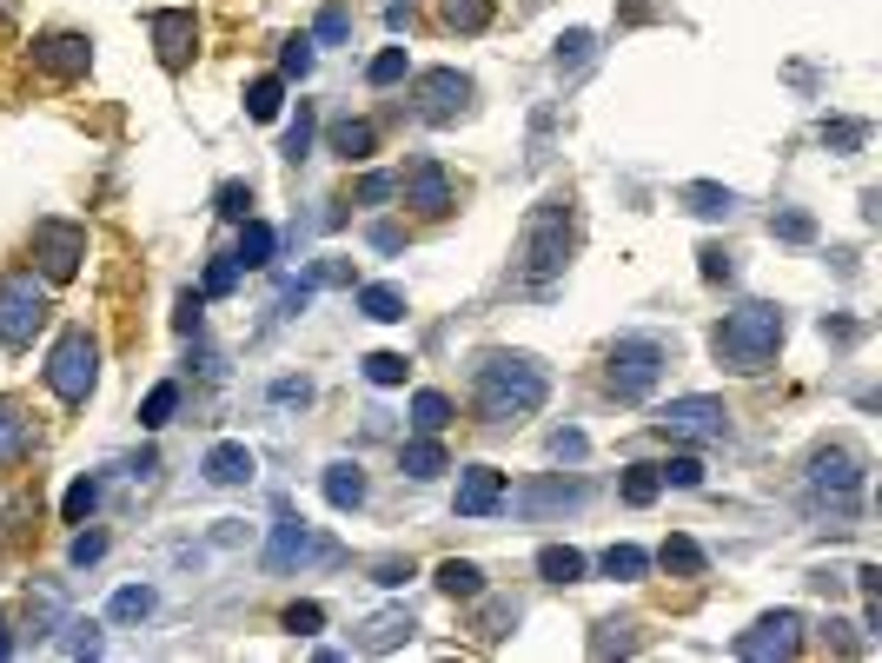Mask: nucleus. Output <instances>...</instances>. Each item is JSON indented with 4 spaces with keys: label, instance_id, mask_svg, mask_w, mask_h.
Instances as JSON below:
<instances>
[{
    "label": "nucleus",
    "instance_id": "f257e3e1",
    "mask_svg": "<svg viewBox=\"0 0 882 663\" xmlns=\"http://www.w3.org/2000/svg\"><path fill=\"white\" fill-rule=\"evenodd\" d=\"M544 398H551V372H544L531 352H485V359L471 365V405H478L485 425L531 418Z\"/></svg>",
    "mask_w": 882,
    "mask_h": 663
},
{
    "label": "nucleus",
    "instance_id": "f03ea898",
    "mask_svg": "<svg viewBox=\"0 0 882 663\" xmlns=\"http://www.w3.org/2000/svg\"><path fill=\"white\" fill-rule=\"evenodd\" d=\"M571 239H578V213L571 199H544L531 219H525V239H518V292H551L571 266Z\"/></svg>",
    "mask_w": 882,
    "mask_h": 663
},
{
    "label": "nucleus",
    "instance_id": "7ed1b4c3",
    "mask_svg": "<svg viewBox=\"0 0 882 663\" xmlns=\"http://www.w3.org/2000/svg\"><path fill=\"white\" fill-rule=\"evenodd\" d=\"M777 345H784V312H777V305H744V312H730V319L710 332V352H717V365H730V372H764V365L777 359Z\"/></svg>",
    "mask_w": 882,
    "mask_h": 663
},
{
    "label": "nucleus",
    "instance_id": "20e7f679",
    "mask_svg": "<svg viewBox=\"0 0 882 663\" xmlns=\"http://www.w3.org/2000/svg\"><path fill=\"white\" fill-rule=\"evenodd\" d=\"M664 379V345L651 339V332H631V339H618L611 345V372H604V392L618 398V405H637V398H651V385Z\"/></svg>",
    "mask_w": 882,
    "mask_h": 663
},
{
    "label": "nucleus",
    "instance_id": "39448f33",
    "mask_svg": "<svg viewBox=\"0 0 882 663\" xmlns=\"http://www.w3.org/2000/svg\"><path fill=\"white\" fill-rule=\"evenodd\" d=\"M93 379H100V345H93L80 325H73V332H60V345H53V359H46V385H53V398L86 405Z\"/></svg>",
    "mask_w": 882,
    "mask_h": 663
},
{
    "label": "nucleus",
    "instance_id": "423d86ee",
    "mask_svg": "<svg viewBox=\"0 0 882 663\" xmlns=\"http://www.w3.org/2000/svg\"><path fill=\"white\" fill-rule=\"evenodd\" d=\"M40 325H46V292H40V279H33V272H7V279H0V345L20 352V345H33Z\"/></svg>",
    "mask_w": 882,
    "mask_h": 663
},
{
    "label": "nucleus",
    "instance_id": "0eeeda50",
    "mask_svg": "<svg viewBox=\"0 0 882 663\" xmlns=\"http://www.w3.org/2000/svg\"><path fill=\"white\" fill-rule=\"evenodd\" d=\"M657 432L677 438V445H717V438L730 432V405H724V398H704V392L671 398V405L657 412Z\"/></svg>",
    "mask_w": 882,
    "mask_h": 663
},
{
    "label": "nucleus",
    "instance_id": "6e6552de",
    "mask_svg": "<svg viewBox=\"0 0 882 663\" xmlns=\"http://www.w3.org/2000/svg\"><path fill=\"white\" fill-rule=\"evenodd\" d=\"M80 259H86V226H73V219H40L33 226V266H40L46 286H66L80 272Z\"/></svg>",
    "mask_w": 882,
    "mask_h": 663
},
{
    "label": "nucleus",
    "instance_id": "1a4fd4ad",
    "mask_svg": "<svg viewBox=\"0 0 882 663\" xmlns=\"http://www.w3.org/2000/svg\"><path fill=\"white\" fill-rule=\"evenodd\" d=\"M797 644H803V618H797V611H770V618H757V624L737 638V657L744 663L797 657Z\"/></svg>",
    "mask_w": 882,
    "mask_h": 663
},
{
    "label": "nucleus",
    "instance_id": "9d476101",
    "mask_svg": "<svg viewBox=\"0 0 882 663\" xmlns=\"http://www.w3.org/2000/svg\"><path fill=\"white\" fill-rule=\"evenodd\" d=\"M810 491L850 505V498L863 491V452H850V445H823V452L810 458Z\"/></svg>",
    "mask_w": 882,
    "mask_h": 663
},
{
    "label": "nucleus",
    "instance_id": "9b49d317",
    "mask_svg": "<svg viewBox=\"0 0 882 663\" xmlns=\"http://www.w3.org/2000/svg\"><path fill=\"white\" fill-rule=\"evenodd\" d=\"M465 106H471V80H465L458 66H432V73H418V120L445 126V120H458Z\"/></svg>",
    "mask_w": 882,
    "mask_h": 663
},
{
    "label": "nucleus",
    "instance_id": "f8f14e48",
    "mask_svg": "<svg viewBox=\"0 0 882 663\" xmlns=\"http://www.w3.org/2000/svg\"><path fill=\"white\" fill-rule=\"evenodd\" d=\"M398 193H405V206H418L425 219H445V213H452V199H458V186H452L445 159H412V166H405V179H398Z\"/></svg>",
    "mask_w": 882,
    "mask_h": 663
},
{
    "label": "nucleus",
    "instance_id": "ddd939ff",
    "mask_svg": "<svg viewBox=\"0 0 882 663\" xmlns=\"http://www.w3.org/2000/svg\"><path fill=\"white\" fill-rule=\"evenodd\" d=\"M153 46H159V66L179 73V66L193 60V46H199V20H193V7H159V13H153Z\"/></svg>",
    "mask_w": 882,
    "mask_h": 663
},
{
    "label": "nucleus",
    "instance_id": "4468645a",
    "mask_svg": "<svg viewBox=\"0 0 882 663\" xmlns=\"http://www.w3.org/2000/svg\"><path fill=\"white\" fill-rule=\"evenodd\" d=\"M505 472L498 465H465L458 472V518H491V511H505Z\"/></svg>",
    "mask_w": 882,
    "mask_h": 663
},
{
    "label": "nucleus",
    "instance_id": "2eb2a0df",
    "mask_svg": "<svg viewBox=\"0 0 882 663\" xmlns=\"http://www.w3.org/2000/svg\"><path fill=\"white\" fill-rule=\"evenodd\" d=\"M33 66L73 80V73L93 66V40H86V33H40V40H33Z\"/></svg>",
    "mask_w": 882,
    "mask_h": 663
},
{
    "label": "nucleus",
    "instance_id": "dca6fc26",
    "mask_svg": "<svg viewBox=\"0 0 882 663\" xmlns=\"http://www.w3.org/2000/svg\"><path fill=\"white\" fill-rule=\"evenodd\" d=\"M305 558H332V545H319L299 518H279V525H272V545H266V571H292V564H305Z\"/></svg>",
    "mask_w": 882,
    "mask_h": 663
},
{
    "label": "nucleus",
    "instance_id": "f3484780",
    "mask_svg": "<svg viewBox=\"0 0 882 663\" xmlns=\"http://www.w3.org/2000/svg\"><path fill=\"white\" fill-rule=\"evenodd\" d=\"M252 472H259V458H252L246 445H232V438L206 452V478H212V485H252Z\"/></svg>",
    "mask_w": 882,
    "mask_h": 663
},
{
    "label": "nucleus",
    "instance_id": "a211bd4d",
    "mask_svg": "<svg viewBox=\"0 0 882 663\" xmlns=\"http://www.w3.org/2000/svg\"><path fill=\"white\" fill-rule=\"evenodd\" d=\"M27 445H33V418L13 398H0V472H13L27 458Z\"/></svg>",
    "mask_w": 882,
    "mask_h": 663
},
{
    "label": "nucleus",
    "instance_id": "6ab92c4d",
    "mask_svg": "<svg viewBox=\"0 0 882 663\" xmlns=\"http://www.w3.org/2000/svg\"><path fill=\"white\" fill-rule=\"evenodd\" d=\"M319 485H325V505H332V511H359V505H365V472H359V465H345V458H339V465H325V478H319Z\"/></svg>",
    "mask_w": 882,
    "mask_h": 663
},
{
    "label": "nucleus",
    "instance_id": "aec40b11",
    "mask_svg": "<svg viewBox=\"0 0 882 663\" xmlns=\"http://www.w3.org/2000/svg\"><path fill=\"white\" fill-rule=\"evenodd\" d=\"M578 505H584V485H564V478L518 491V511H525V518H538V511H578Z\"/></svg>",
    "mask_w": 882,
    "mask_h": 663
},
{
    "label": "nucleus",
    "instance_id": "412c9836",
    "mask_svg": "<svg viewBox=\"0 0 882 663\" xmlns=\"http://www.w3.org/2000/svg\"><path fill=\"white\" fill-rule=\"evenodd\" d=\"M677 199H684L697 219H730V206H737V193H730V186H717V179H691Z\"/></svg>",
    "mask_w": 882,
    "mask_h": 663
},
{
    "label": "nucleus",
    "instance_id": "4be33fe9",
    "mask_svg": "<svg viewBox=\"0 0 882 663\" xmlns=\"http://www.w3.org/2000/svg\"><path fill=\"white\" fill-rule=\"evenodd\" d=\"M412 631H418V624H412V611H385V618H372L352 644H359V651H392V644H405Z\"/></svg>",
    "mask_w": 882,
    "mask_h": 663
},
{
    "label": "nucleus",
    "instance_id": "5701e85b",
    "mask_svg": "<svg viewBox=\"0 0 882 663\" xmlns=\"http://www.w3.org/2000/svg\"><path fill=\"white\" fill-rule=\"evenodd\" d=\"M332 153L339 159H372L378 153V126L372 120H339L332 126Z\"/></svg>",
    "mask_w": 882,
    "mask_h": 663
},
{
    "label": "nucleus",
    "instance_id": "b1692460",
    "mask_svg": "<svg viewBox=\"0 0 882 663\" xmlns=\"http://www.w3.org/2000/svg\"><path fill=\"white\" fill-rule=\"evenodd\" d=\"M272 246H279V239H272V226H266V219H239V252H232V259H239V272L272 266Z\"/></svg>",
    "mask_w": 882,
    "mask_h": 663
},
{
    "label": "nucleus",
    "instance_id": "393cba45",
    "mask_svg": "<svg viewBox=\"0 0 882 663\" xmlns=\"http://www.w3.org/2000/svg\"><path fill=\"white\" fill-rule=\"evenodd\" d=\"M538 578H544V584H578V578H584V551L544 545V551H538Z\"/></svg>",
    "mask_w": 882,
    "mask_h": 663
},
{
    "label": "nucleus",
    "instance_id": "a878e982",
    "mask_svg": "<svg viewBox=\"0 0 882 663\" xmlns=\"http://www.w3.org/2000/svg\"><path fill=\"white\" fill-rule=\"evenodd\" d=\"M153 611H159V591H153V584H126V591H113V604H106L113 624H139V618H153Z\"/></svg>",
    "mask_w": 882,
    "mask_h": 663
},
{
    "label": "nucleus",
    "instance_id": "bb28decb",
    "mask_svg": "<svg viewBox=\"0 0 882 663\" xmlns=\"http://www.w3.org/2000/svg\"><path fill=\"white\" fill-rule=\"evenodd\" d=\"M398 465H405V478H438V472H452V458H445V445H438V438L405 445V452H398Z\"/></svg>",
    "mask_w": 882,
    "mask_h": 663
},
{
    "label": "nucleus",
    "instance_id": "cd10ccee",
    "mask_svg": "<svg viewBox=\"0 0 882 663\" xmlns=\"http://www.w3.org/2000/svg\"><path fill=\"white\" fill-rule=\"evenodd\" d=\"M432 584H438L445 598H478V591H485V571H478V564H465V558H445Z\"/></svg>",
    "mask_w": 882,
    "mask_h": 663
},
{
    "label": "nucleus",
    "instance_id": "c85d7f7f",
    "mask_svg": "<svg viewBox=\"0 0 882 663\" xmlns=\"http://www.w3.org/2000/svg\"><path fill=\"white\" fill-rule=\"evenodd\" d=\"M359 312L378 319V325H398V319H405V292H398V286H365V292H359Z\"/></svg>",
    "mask_w": 882,
    "mask_h": 663
},
{
    "label": "nucleus",
    "instance_id": "c756f323",
    "mask_svg": "<svg viewBox=\"0 0 882 663\" xmlns=\"http://www.w3.org/2000/svg\"><path fill=\"white\" fill-rule=\"evenodd\" d=\"M412 425H418V438H438L452 425V398L445 392H418L412 398Z\"/></svg>",
    "mask_w": 882,
    "mask_h": 663
},
{
    "label": "nucleus",
    "instance_id": "7c9ffc66",
    "mask_svg": "<svg viewBox=\"0 0 882 663\" xmlns=\"http://www.w3.org/2000/svg\"><path fill=\"white\" fill-rule=\"evenodd\" d=\"M27 618H33V631L46 638V631H60V618H66V598H60V584H40V591H27Z\"/></svg>",
    "mask_w": 882,
    "mask_h": 663
},
{
    "label": "nucleus",
    "instance_id": "2f4dec72",
    "mask_svg": "<svg viewBox=\"0 0 882 663\" xmlns=\"http://www.w3.org/2000/svg\"><path fill=\"white\" fill-rule=\"evenodd\" d=\"M438 20L458 33H485L491 27V0H438Z\"/></svg>",
    "mask_w": 882,
    "mask_h": 663
},
{
    "label": "nucleus",
    "instance_id": "473e14b6",
    "mask_svg": "<svg viewBox=\"0 0 882 663\" xmlns=\"http://www.w3.org/2000/svg\"><path fill=\"white\" fill-rule=\"evenodd\" d=\"M279 106H286V80L259 73V80L246 86V113H252V120H279Z\"/></svg>",
    "mask_w": 882,
    "mask_h": 663
},
{
    "label": "nucleus",
    "instance_id": "72a5a7b5",
    "mask_svg": "<svg viewBox=\"0 0 882 663\" xmlns=\"http://www.w3.org/2000/svg\"><path fill=\"white\" fill-rule=\"evenodd\" d=\"M657 564L664 571H677V578H704V551L677 531V538H664V551H657Z\"/></svg>",
    "mask_w": 882,
    "mask_h": 663
},
{
    "label": "nucleus",
    "instance_id": "f704fd0d",
    "mask_svg": "<svg viewBox=\"0 0 882 663\" xmlns=\"http://www.w3.org/2000/svg\"><path fill=\"white\" fill-rule=\"evenodd\" d=\"M93 505H100V478H73L66 498H60V518H66V525H86Z\"/></svg>",
    "mask_w": 882,
    "mask_h": 663
},
{
    "label": "nucleus",
    "instance_id": "c9c22d12",
    "mask_svg": "<svg viewBox=\"0 0 882 663\" xmlns=\"http://www.w3.org/2000/svg\"><path fill=\"white\" fill-rule=\"evenodd\" d=\"M644 571H651V558H644L637 545H611V551H604V578H618V584H637Z\"/></svg>",
    "mask_w": 882,
    "mask_h": 663
},
{
    "label": "nucleus",
    "instance_id": "e433bc0d",
    "mask_svg": "<svg viewBox=\"0 0 882 663\" xmlns=\"http://www.w3.org/2000/svg\"><path fill=\"white\" fill-rule=\"evenodd\" d=\"M823 146L830 153H863L870 146V126L863 120H823Z\"/></svg>",
    "mask_w": 882,
    "mask_h": 663
},
{
    "label": "nucleus",
    "instance_id": "4c0bfd02",
    "mask_svg": "<svg viewBox=\"0 0 882 663\" xmlns=\"http://www.w3.org/2000/svg\"><path fill=\"white\" fill-rule=\"evenodd\" d=\"M173 412H179V385L166 379V385H153V392H146V405H139V425H146V432H159Z\"/></svg>",
    "mask_w": 882,
    "mask_h": 663
},
{
    "label": "nucleus",
    "instance_id": "58836bf2",
    "mask_svg": "<svg viewBox=\"0 0 882 663\" xmlns=\"http://www.w3.org/2000/svg\"><path fill=\"white\" fill-rule=\"evenodd\" d=\"M618 491H624V505H637V511H644V505H651V498L664 491V478H657V465H631Z\"/></svg>",
    "mask_w": 882,
    "mask_h": 663
},
{
    "label": "nucleus",
    "instance_id": "ea45409f",
    "mask_svg": "<svg viewBox=\"0 0 882 663\" xmlns=\"http://www.w3.org/2000/svg\"><path fill=\"white\" fill-rule=\"evenodd\" d=\"M212 213H219V219H232V226H239V219H252V186L226 179V186L212 193Z\"/></svg>",
    "mask_w": 882,
    "mask_h": 663
},
{
    "label": "nucleus",
    "instance_id": "a19ab883",
    "mask_svg": "<svg viewBox=\"0 0 882 663\" xmlns=\"http://www.w3.org/2000/svg\"><path fill=\"white\" fill-rule=\"evenodd\" d=\"M657 478L677 485V491H697V485H704V458H697V452H677L671 465H657Z\"/></svg>",
    "mask_w": 882,
    "mask_h": 663
},
{
    "label": "nucleus",
    "instance_id": "79ce46f5",
    "mask_svg": "<svg viewBox=\"0 0 882 663\" xmlns=\"http://www.w3.org/2000/svg\"><path fill=\"white\" fill-rule=\"evenodd\" d=\"M279 153H286L292 166H299V159H312V106H305V100H299V120L286 126V146H279Z\"/></svg>",
    "mask_w": 882,
    "mask_h": 663
},
{
    "label": "nucleus",
    "instance_id": "37998d69",
    "mask_svg": "<svg viewBox=\"0 0 882 663\" xmlns=\"http://www.w3.org/2000/svg\"><path fill=\"white\" fill-rule=\"evenodd\" d=\"M405 372H412L405 352H372V359H365V379H372V385H405Z\"/></svg>",
    "mask_w": 882,
    "mask_h": 663
},
{
    "label": "nucleus",
    "instance_id": "c03bdc74",
    "mask_svg": "<svg viewBox=\"0 0 882 663\" xmlns=\"http://www.w3.org/2000/svg\"><path fill=\"white\" fill-rule=\"evenodd\" d=\"M405 66H412V60H405V46H385V53H372L365 80H372V86H392V80H405Z\"/></svg>",
    "mask_w": 882,
    "mask_h": 663
},
{
    "label": "nucleus",
    "instance_id": "a18cd8bd",
    "mask_svg": "<svg viewBox=\"0 0 882 663\" xmlns=\"http://www.w3.org/2000/svg\"><path fill=\"white\" fill-rule=\"evenodd\" d=\"M279 73H286V80H305V73H312V40H305V33H292V40H286Z\"/></svg>",
    "mask_w": 882,
    "mask_h": 663
},
{
    "label": "nucleus",
    "instance_id": "49530a36",
    "mask_svg": "<svg viewBox=\"0 0 882 663\" xmlns=\"http://www.w3.org/2000/svg\"><path fill=\"white\" fill-rule=\"evenodd\" d=\"M770 232H777V239H790V246H810V239H817V219H810V213H777V219H770Z\"/></svg>",
    "mask_w": 882,
    "mask_h": 663
},
{
    "label": "nucleus",
    "instance_id": "de8ad7c7",
    "mask_svg": "<svg viewBox=\"0 0 882 663\" xmlns=\"http://www.w3.org/2000/svg\"><path fill=\"white\" fill-rule=\"evenodd\" d=\"M66 638H60V651L66 657H100V624H60Z\"/></svg>",
    "mask_w": 882,
    "mask_h": 663
},
{
    "label": "nucleus",
    "instance_id": "09e8293b",
    "mask_svg": "<svg viewBox=\"0 0 882 663\" xmlns=\"http://www.w3.org/2000/svg\"><path fill=\"white\" fill-rule=\"evenodd\" d=\"M591 46H598V40H591L584 27H571V33L558 40V73H564V66H584V60H591Z\"/></svg>",
    "mask_w": 882,
    "mask_h": 663
},
{
    "label": "nucleus",
    "instance_id": "8fccbe9b",
    "mask_svg": "<svg viewBox=\"0 0 882 663\" xmlns=\"http://www.w3.org/2000/svg\"><path fill=\"white\" fill-rule=\"evenodd\" d=\"M697 272H704L710 286H717V279H730V272H737V266H730V246H717V239H710V246H697Z\"/></svg>",
    "mask_w": 882,
    "mask_h": 663
},
{
    "label": "nucleus",
    "instance_id": "3c124183",
    "mask_svg": "<svg viewBox=\"0 0 882 663\" xmlns=\"http://www.w3.org/2000/svg\"><path fill=\"white\" fill-rule=\"evenodd\" d=\"M232 286H239V259H212L206 266V299H226Z\"/></svg>",
    "mask_w": 882,
    "mask_h": 663
},
{
    "label": "nucleus",
    "instance_id": "603ef678",
    "mask_svg": "<svg viewBox=\"0 0 882 663\" xmlns=\"http://www.w3.org/2000/svg\"><path fill=\"white\" fill-rule=\"evenodd\" d=\"M319 624H325V604H292L286 611V631L292 638H319Z\"/></svg>",
    "mask_w": 882,
    "mask_h": 663
},
{
    "label": "nucleus",
    "instance_id": "864d4df0",
    "mask_svg": "<svg viewBox=\"0 0 882 663\" xmlns=\"http://www.w3.org/2000/svg\"><path fill=\"white\" fill-rule=\"evenodd\" d=\"M392 193H398L392 173H365V179H359V199H365V206H378V199H392Z\"/></svg>",
    "mask_w": 882,
    "mask_h": 663
},
{
    "label": "nucleus",
    "instance_id": "5fc2aeb1",
    "mask_svg": "<svg viewBox=\"0 0 882 663\" xmlns=\"http://www.w3.org/2000/svg\"><path fill=\"white\" fill-rule=\"evenodd\" d=\"M100 558H106V538H100V531H80V538H73V564L86 571V564H100Z\"/></svg>",
    "mask_w": 882,
    "mask_h": 663
},
{
    "label": "nucleus",
    "instance_id": "6e6d98bb",
    "mask_svg": "<svg viewBox=\"0 0 882 663\" xmlns=\"http://www.w3.org/2000/svg\"><path fill=\"white\" fill-rule=\"evenodd\" d=\"M345 33H352V13L345 7H325L319 13V40H345Z\"/></svg>",
    "mask_w": 882,
    "mask_h": 663
},
{
    "label": "nucleus",
    "instance_id": "4d7b16f0",
    "mask_svg": "<svg viewBox=\"0 0 882 663\" xmlns=\"http://www.w3.org/2000/svg\"><path fill=\"white\" fill-rule=\"evenodd\" d=\"M312 286H352V266H345V259H325V266L312 272Z\"/></svg>",
    "mask_w": 882,
    "mask_h": 663
},
{
    "label": "nucleus",
    "instance_id": "13d9d810",
    "mask_svg": "<svg viewBox=\"0 0 882 663\" xmlns=\"http://www.w3.org/2000/svg\"><path fill=\"white\" fill-rule=\"evenodd\" d=\"M199 305H206V292H186V299H179V319H173V325H179V332H199Z\"/></svg>",
    "mask_w": 882,
    "mask_h": 663
},
{
    "label": "nucleus",
    "instance_id": "bf43d9fd",
    "mask_svg": "<svg viewBox=\"0 0 882 663\" xmlns=\"http://www.w3.org/2000/svg\"><path fill=\"white\" fill-rule=\"evenodd\" d=\"M272 398H279V405H305V398H312V385H305V379H279V385H272Z\"/></svg>",
    "mask_w": 882,
    "mask_h": 663
},
{
    "label": "nucleus",
    "instance_id": "052dcab7",
    "mask_svg": "<svg viewBox=\"0 0 882 663\" xmlns=\"http://www.w3.org/2000/svg\"><path fill=\"white\" fill-rule=\"evenodd\" d=\"M412 578V564H398V558H378L372 564V584H405Z\"/></svg>",
    "mask_w": 882,
    "mask_h": 663
},
{
    "label": "nucleus",
    "instance_id": "680f3d73",
    "mask_svg": "<svg viewBox=\"0 0 882 663\" xmlns=\"http://www.w3.org/2000/svg\"><path fill=\"white\" fill-rule=\"evenodd\" d=\"M551 452H558V458H584V432H558Z\"/></svg>",
    "mask_w": 882,
    "mask_h": 663
},
{
    "label": "nucleus",
    "instance_id": "e2e57ef3",
    "mask_svg": "<svg viewBox=\"0 0 882 663\" xmlns=\"http://www.w3.org/2000/svg\"><path fill=\"white\" fill-rule=\"evenodd\" d=\"M372 246L378 252H398V226H372Z\"/></svg>",
    "mask_w": 882,
    "mask_h": 663
},
{
    "label": "nucleus",
    "instance_id": "0e129e2a",
    "mask_svg": "<svg viewBox=\"0 0 882 663\" xmlns=\"http://www.w3.org/2000/svg\"><path fill=\"white\" fill-rule=\"evenodd\" d=\"M624 20H657V0H624Z\"/></svg>",
    "mask_w": 882,
    "mask_h": 663
},
{
    "label": "nucleus",
    "instance_id": "69168bd1",
    "mask_svg": "<svg viewBox=\"0 0 882 663\" xmlns=\"http://www.w3.org/2000/svg\"><path fill=\"white\" fill-rule=\"evenodd\" d=\"M7 651H13V644H7V624H0V657H7Z\"/></svg>",
    "mask_w": 882,
    "mask_h": 663
}]
</instances>
